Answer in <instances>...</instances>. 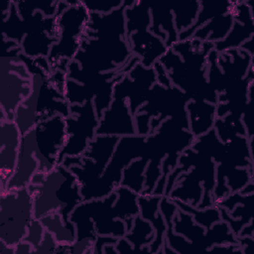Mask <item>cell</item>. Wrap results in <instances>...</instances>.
<instances>
[{
  "label": "cell",
  "mask_w": 254,
  "mask_h": 254,
  "mask_svg": "<svg viewBox=\"0 0 254 254\" xmlns=\"http://www.w3.org/2000/svg\"><path fill=\"white\" fill-rule=\"evenodd\" d=\"M157 82L153 66L145 67L138 63L113 87L112 98H125L131 114L135 117L138 109L146 102L152 86Z\"/></svg>",
  "instance_id": "obj_15"
},
{
  "label": "cell",
  "mask_w": 254,
  "mask_h": 254,
  "mask_svg": "<svg viewBox=\"0 0 254 254\" xmlns=\"http://www.w3.org/2000/svg\"><path fill=\"white\" fill-rule=\"evenodd\" d=\"M20 58L32 74V91L15 112L14 121L23 136L43 120L55 115L67 117L70 105L65 99L64 89L60 88L51 77L48 58L31 59L22 53Z\"/></svg>",
  "instance_id": "obj_4"
},
{
  "label": "cell",
  "mask_w": 254,
  "mask_h": 254,
  "mask_svg": "<svg viewBox=\"0 0 254 254\" xmlns=\"http://www.w3.org/2000/svg\"><path fill=\"white\" fill-rule=\"evenodd\" d=\"M38 171L39 162L34 154L32 132L29 131L22 136L16 168L14 174L7 183L5 190L28 187L32 178Z\"/></svg>",
  "instance_id": "obj_19"
},
{
  "label": "cell",
  "mask_w": 254,
  "mask_h": 254,
  "mask_svg": "<svg viewBox=\"0 0 254 254\" xmlns=\"http://www.w3.org/2000/svg\"><path fill=\"white\" fill-rule=\"evenodd\" d=\"M96 135L118 137L137 135L135 117L131 114L125 98H112L110 106L99 120Z\"/></svg>",
  "instance_id": "obj_16"
},
{
  "label": "cell",
  "mask_w": 254,
  "mask_h": 254,
  "mask_svg": "<svg viewBox=\"0 0 254 254\" xmlns=\"http://www.w3.org/2000/svg\"><path fill=\"white\" fill-rule=\"evenodd\" d=\"M138 195L127 187L119 186L106 197L81 201L69 215L75 225V240L94 244L97 235L124 237L127 233L124 221L140 213Z\"/></svg>",
  "instance_id": "obj_2"
},
{
  "label": "cell",
  "mask_w": 254,
  "mask_h": 254,
  "mask_svg": "<svg viewBox=\"0 0 254 254\" xmlns=\"http://www.w3.org/2000/svg\"><path fill=\"white\" fill-rule=\"evenodd\" d=\"M178 35L192 26L199 11V1L181 2L171 5Z\"/></svg>",
  "instance_id": "obj_25"
},
{
  "label": "cell",
  "mask_w": 254,
  "mask_h": 254,
  "mask_svg": "<svg viewBox=\"0 0 254 254\" xmlns=\"http://www.w3.org/2000/svg\"><path fill=\"white\" fill-rule=\"evenodd\" d=\"M119 139L118 136L96 135L81 156L63 160L62 164L75 175L80 193L90 189L102 176Z\"/></svg>",
  "instance_id": "obj_11"
},
{
  "label": "cell",
  "mask_w": 254,
  "mask_h": 254,
  "mask_svg": "<svg viewBox=\"0 0 254 254\" xmlns=\"http://www.w3.org/2000/svg\"><path fill=\"white\" fill-rule=\"evenodd\" d=\"M0 254H15V246H9L0 240Z\"/></svg>",
  "instance_id": "obj_33"
},
{
  "label": "cell",
  "mask_w": 254,
  "mask_h": 254,
  "mask_svg": "<svg viewBox=\"0 0 254 254\" xmlns=\"http://www.w3.org/2000/svg\"><path fill=\"white\" fill-rule=\"evenodd\" d=\"M45 229L50 231L58 243L71 244L76 239L75 228H69L65 225L62 215L59 212L47 214L39 219Z\"/></svg>",
  "instance_id": "obj_23"
},
{
  "label": "cell",
  "mask_w": 254,
  "mask_h": 254,
  "mask_svg": "<svg viewBox=\"0 0 254 254\" xmlns=\"http://www.w3.org/2000/svg\"><path fill=\"white\" fill-rule=\"evenodd\" d=\"M173 230L191 241L189 253L206 250L212 247L213 244H239L237 237L230 230V226L226 221L220 220L214 223L213 226L207 229L205 235L204 228L196 225L190 213L179 208L173 216Z\"/></svg>",
  "instance_id": "obj_14"
},
{
  "label": "cell",
  "mask_w": 254,
  "mask_h": 254,
  "mask_svg": "<svg viewBox=\"0 0 254 254\" xmlns=\"http://www.w3.org/2000/svg\"><path fill=\"white\" fill-rule=\"evenodd\" d=\"M90 13L82 1H59L57 24L59 41L50 50L48 61L52 70H67L79 50Z\"/></svg>",
  "instance_id": "obj_6"
},
{
  "label": "cell",
  "mask_w": 254,
  "mask_h": 254,
  "mask_svg": "<svg viewBox=\"0 0 254 254\" xmlns=\"http://www.w3.org/2000/svg\"><path fill=\"white\" fill-rule=\"evenodd\" d=\"M45 231L46 229L44 225L41 223V221L39 219L34 218L28 227V231L25 238L23 239L24 241L29 242L33 246V253L42 242Z\"/></svg>",
  "instance_id": "obj_29"
},
{
  "label": "cell",
  "mask_w": 254,
  "mask_h": 254,
  "mask_svg": "<svg viewBox=\"0 0 254 254\" xmlns=\"http://www.w3.org/2000/svg\"><path fill=\"white\" fill-rule=\"evenodd\" d=\"M126 34L131 52L140 59L145 67H151L169 50L164 41L152 34L151 13L149 5L134 1L125 8Z\"/></svg>",
  "instance_id": "obj_8"
},
{
  "label": "cell",
  "mask_w": 254,
  "mask_h": 254,
  "mask_svg": "<svg viewBox=\"0 0 254 254\" xmlns=\"http://www.w3.org/2000/svg\"><path fill=\"white\" fill-rule=\"evenodd\" d=\"M154 236L155 230L152 224L138 214L134 218L132 228L125 234L124 238H126L132 244L134 251L141 252L142 245H148L153 241Z\"/></svg>",
  "instance_id": "obj_24"
},
{
  "label": "cell",
  "mask_w": 254,
  "mask_h": 254,
  "mask_svg": "<svg viewBox=\"0 0 254 254\" xmlns=\"http://www.w3.org/2000/svg\"><path fill=\"white\" fill-rule=\"evenodd\" d=\"M23 253H33V246L29 242L24 240H22L15 246V254Z\"/></svg>",
  "instance_id": "obj_32"
},
{
  "label": "cell",
  "mask_w": 254,
  "mask_h": 254,
  "mask_svg": "<svg viewBox=\"0 0 254 254\" xmlns=\"http://www.w3.org/2000/svg\"><path fill=\"white\" fill-rule=\"evenodd\" d=\"M134 1L108 13H90L86 32L73 61L85 72L105 73L122 69L133 54L126 34L125 8Z\"/></svg>",
  "instance_id": "obj_1"
},
{
  "label": "cell",
  "mask_w": 254,
  "mask_h": 254,
  "mask_svg": "<svg viewBox=\"0 0 254 254\" xmlns=\"http://www.w3.org/2000/svg\"><path fill=\"white\" fill-rule=\"evenodd\" d=\"M20 47L2 52L0 57V103L6 119L14 121L17 107L32 91V74L20 58Z\"/></svg>",
  "instance_id": "obj_7"
},
{
  "label": "cell",
  "mask_w": 254,
  "mask_h": 254,
  "mask_svg": "<svg viewBox=\"0 0 254 254\" xmlns=\"http://www.w3.org/2000/svg\"><path fill=\"white\" fill-rule=\"evenodd\" d=\"M19 16L24 19L34 15L37 11L42 12L46 17H55L58 13L59 1L32 3L28 1H15Z\"/></svg>",
  "instance_id": "obj_27"
},
{
  "label": "cell",
  "mask_w": 254,
  "mask_h": 254,
  "mask_svg": "<svg viewBox=\"0 0 254 254\" xmlns=\"http://www.w3.org/2000/svg\"><path fill=\"white\" fill-rule=\"evenodd\" d=\"M231 14L233 25L229 33L222 41L214 43V50L217 53L238 49L253 37V14L251 8L245 2H238L234 5Z\"/></svg>",
  "instance_id": "obj_18"
},
{
  "label": "cell",
  "mask_w": 254,
  "mask_h": 254,
  "mask_svg": "<svg viewBox=\"0 0 254 254\" xmlns=\"http://www.w3.org/2000/svg\"><path fill=\"white\" fill-rule=\"evenodd\" d=\"M214 43L190 38L178 41L159 62L166 69L172 84L190 100H204L217 104V93L206 78L207 55Z\"/></svg>",
  "instance_id": "obj_3"
},
{
  "label": "cell",
  "mask_w": 254,
  "mask_h": 254,
  "mask_svg": "<svg viewBox=\"0 0 254 254\" xmlns=\"http://www.w3.org/2000/svg\"><path fill=\"white\" fill-rule=\"evenodd\" d=\"M33 219V197L27 187L1 191L0 240L16 246L25 238Z\"/></svg>",
  "instance_id": "obj_10"
},
{
  "label": "cell",
  "mask_w": 254,
  "mask_h": 254,
  "mask_svg": "<svg viewBox=\"0 0 254 254\" xmlns=\"http://www.w3.org/2000/svg\"><path fill=\"white\" fill-rule=\"evenodd\" d=\"M146 137L142 135L120 137L102 176L90 189L81 192L82 199L103 198L114 191L121 184L125 168L144 155Z\"/></svg>",
  "instance_id": "obj_9"
},
{
  "label": "cell",
  "mask_w": 254,
  "mask_h": 254,
  "mask_svg": "<svg viewBox=\"0 0 254 254\" xmlns=\"http://www.w3.org/2000/svg\"><path fill=\"white\" fill-rule=\"evenodd\" d=\"M171 200L178 206L179 209L190 214H194V218L199 215V217L195 219V222L197 224L199 223L203 225L206 229H209L213 223H216L221 220L219 209L216 206L207 207V209L203 210V209H198L196 207H193L190 203L181 201L179 199H171Z\"/></svg>",
  "instance_id": "obj_26"
},
{
  "label": "cell",
  "mask_w": 254,
  "mask_h": 254,
  "mask_svg": "<svg viewBox=\"0 0 254 254\" xmlns=\"http://www.w3.org/2000/svg\"><path fill=\"white\" fill-rule=\"evenodd\" d=\"M232 1H219V2H206L199 1V11L196 20L191 27L185 30L178 35V41H185L190 39L192 34L201 26L205 25L210 20L229 13L232 9Z\"/></svg>",
  "instance_id": "obj_21"
},
{
  "label": "cell",
  "mask_w": 254,
  "mask_h": 254,
  "mask_svg": "<svg viewBox=\"0 0 254 254\" xmlns=\"http://www.w3.org/2000/svg\"><path fill=\"white\" fill-rule=\"evenodd\" d=\"M155 71H156V75H157V82L165 87H171L173 86L168 73L166 71V69L164 68V66L162 65V64L158 61L157 63H155V64L153 65Z\"/></svg>",
  "instance_id": "obj_31"
},
{
  "label": "cell",
  "mask_w": 254,
  "mask_h": 254,
  "mask_svg": "<svg viewBox=\"0 0 254 254\" xmlns=\"http://www.w3.org/2000/svg\"><path fill=\"white\" fill-rule=\"evenodd\" d=\"M233 25V17L231 11L225 15L216 17L206 25L198 28L190 38L199 41H208L211 43H216L222 41L229 33Z\"/></svg>",
  "instance_id": "obj_22"
},
{
  "label": "cell",
  "mask_w": 254,
  "mask_h": 254,
  "mask_svg": "<svg viewBox=\"0 0 254 254\" xmlns=\"http://www.w3.org/2000/svg\"><path fill=\"white\" fill-rule=\"evenodd\" d=\"M59 243L56 241L54 235L46 230L43 240L40 245L36 248L34 253H56Z\"/></svg>",
  "instance_id": "obj_30"
},
{
  "label": "cell",
  "mask_w": 254,
  "mask_h": 254,
  "mask_svg": "<svg viewBox=\"0 0 254 254\" xmlns=\"http://www.w3.org/2000/svg\"><path fill=\"white\" fill-rule=\"evenodd\" d=\"M216 105L204 100H190L187 103L189 130L197 138L213 128Z\"/></svg>",
  "instance_id": "obj_20"
},
{
  "label": "cell",
  "mask_w": 254,
  "mask_h": 254,
  "mask_svg": "<svg viewBox=\"0 0 254 254\" xmlns=\"http://www.w3.org/2000/svg\"><path fill=\"white\" fill-rule=\"evenodd\" d=\"M33 148L39 162V171L51 172L58 165V157L66 141L65 120L62 115H55L39 122L32 130Z\"/></svg>",
  "instance_id": "obj_13"
},
{
  "label": "cell",
  "mask_w": 254,
  "mask_h": 254,
  "mask_svg": "<svg viewBox=\"0 0 254 254\" xmlns=\"http://www.w3.org/2000/svg\"><path fill=\"white\" fill-rule=\"evenodd\" d=\"M70 114L64 118L66 141L58 157V165L62 164L65 157L81 156L89 143L95 138L99 125L93 100L82 104H71Z\"/></svg>",
  "instance_id": "obj_12"
},
{
  "label": "cell",
  "mask_w": 254,
  "mask_h": 254,
  "mask_svg": "<svg viewBox=\"0 0 254 254\" xmlns=\"http://www.w3.org/2000/svg\"><path fill=\"white\" fill-rule=\"evenodd\" d=\"M27 188L33 197L34 218L59 212L66 226L75 228L69 215L83 199L77 179L68 168L59 164L49 173L41 172Z\"/></svg>",
  "instance_id": "obj_5"
},
{
  "label": "cell",
  "mask_w": 254,
  "mask_h": 254,
  "mask_svg": "<svg viewBox=\"0 0 254 254\" xmlns=\"http://www.w3.org/2000/svg\"><path fill=\"white\" fill-rule=\"evenodd\" d=\"M89 13L108 14L124 4V0H101V1H82Z\"/></svg>",
  "instance_id": "obj_28"
},
{
  "label": "cell",
  "mask_w": 254,
  "mask_h": 254,
  "mask_svg": "<svg viewBox=\"0 0 254 254\" xmlns=\"http://www.w3.org/2000/svg\"><path fill=\"white\" fill-rule=\"evenodd\" d=\"M22 134L15 121L5 120L0 122V181L1 191L14 174Z\"/></svg>",
  "instance_id": "obj_17"
}]
</instances>
